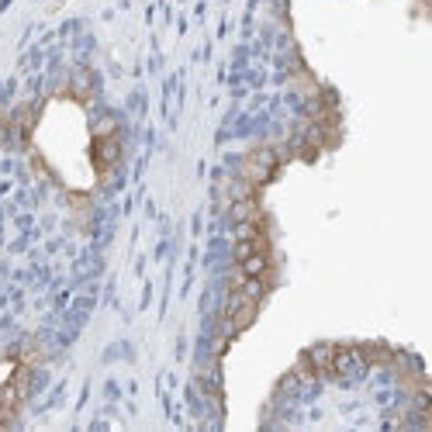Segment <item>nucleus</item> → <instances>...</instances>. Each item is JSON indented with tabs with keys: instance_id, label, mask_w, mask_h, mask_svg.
<instances>
[{
	"instance_id": "obj_1",
	"label": "nucleus",
	"mask_w": 432,
	"mask_h": 432,
	"mask_svg": "<svg viewBox=\"0 0 432 432\" xmlns=\"http://www.w3.org/2000/svg\"><path fill=\"white\" fill-rule=\"evenodd\" d=\"M277 163H280V156H277V149H253L249 156L242 159V166H239V177L246 180V184H267L270 177H274Z\"/></svg>"
},
{
	"instance_id": "obj_2",
	"label": "nucleus",
	"mask_w": 432,
	"mask_h": 432,
	"mask_svg": "<svg viewBox=\"0 0 432 432\" xmlns=\"http://www.w3.org/2000/svg\"><path fill=\"white\" fill-rule=\"evenodd\" d=\"M94 153H97V170H101V177H108V173L115 170V163L121 159V139H118V132H115V125H104V128H101Z\"/></svg>"
},
{
	"instance_id": "obj_3",
	"label": "nucleus",
	"mask_w": 432,
	"mask_h": 432,
	"mask_svg": "<svg viewBox=\"0 0 432 432\" xmlns=\"http://www.w3.org/2000/svg\"><path fill=\"white\" fill-rule=\"evenodd\" d=\"M332 353H336V346L322 343V346H312V350L301 356V360H305V363L315 370V377H332Z\"/></svg>"
},
{
	"instance_id": "obj_4",
	"label": "nucleus",
	"mask_w": 432,
	"mask_h": 432,
	"mask_svg": "<svg viewBox=\"0 0 432 432\" xmlns=\"http://www.w3.org/2000/svg\"><path fill=\"white\" fill-rule=\"evenodd\" d=\"M73 90H77V97H90V77H87V73H77Z\"/></svg>"
}]
</instances>
